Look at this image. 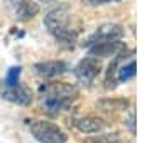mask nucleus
Listing matches in <instances>:
<instances>
[{"label": "nucleus", "mask_w": 152, "mask_h": 143, "mask_svg": "<svg viewBox=\"0 0 152 143\" xmlns=\"http://www.w3.org/2000/svg\"><path fill=\"white\" fill-rule=\"evenodd\" d=\"M76 79L85 86V88H91L96 77L100 76L102 72V62L98 57H93V56H86L85 59H81L73 69Z\"/></svg>", "instance_id": "obj_4"}, {"label": "nucleus", "mask_w": 152, "mask_h": 143, "mask_svg": "<svg viewBox=\"0 0 152 143\" xmlns=\"http://www.w3.org/2000/svg\"><path fill=\"white\" fill-rule=\"evenodd\" d=\"M4 5L10 17L15 19L17 22H29L41 10L36 2H29V0H4Z\"/></svg>", "instance_id": "obj_5"}, {"label": "nucleus", "mask_w": 152, "mask_h": 143, "mask_svg": "<svg viewBox=\"0 0 152 143\" xmlns=\"http://www.w3.org/2000/svg\"><path fill=\"white\" fill-rule=\"evenodd\" d=\"M129 101L124 98H107V99H100L96 103V106L102 111H122L125 108H129Z\"/></svg>", "instance_id": "obj_13"}, {"label": "nucleus", "mask_w": 152, "mask_h": 143, "mask_svg": "<svg viewBox=\"0 0 152 143\" xmlns=\"http://www.w3.org/2000/svg\"><path fill=\"white\" fill-rule=\"evenodd\" d=\"M44 27L59 44L75 46L78 40V30L71 25V12L68 7H56L44 15Z\"/></svg>", "instance_id": "obj_2"}, {"label": "nucleus", "mask_w": 152, "mask_h": 143, "mask_svg": "<svg viewBox=\"0 0 152 143\" xmlns=\"http://www.w3.org/2000/svg\"><path fill=\"white\" fill-rule=\"evenodd\" d=\"M137 76V62L135 59H130L129 62L125 61L117 69V81L118 83H129Z\"/></svg>", "instance_id": "obj_12"}, {"label": "nucleus", "mask_w": 152, "mask_h": 143, "mask_svg": "<svg viewBox=\"0 0 152 143\" xmlns=\"http://www.w3.org/2000/svg\"><path fill=\"white\" fill-rule=\"evenodd\" d=\"M88 5H107V4H117L122 0H85Z\"/></svg>", "instance_id": "obj_17"}, {"label": "nucleus", "mask_w": 152, "mask_h": 143, "mask_svg": "<svg viewBox=\"0 0 152 143\" xmlns=\"http://www.w3.org/2000/svg\"><path fill=\"white\" fill-rule=\"evenodd\" d=\"M0 99L9 101L12 105L19 106H29L32 103V94L26 86H22L20 83L15 86L7 84L4 79H0Z\"/></svg>", "instance_id": "obj_6"}, {"label": "nucleus", "mask_w": 152, "mask_h": 143, "mask_svg": "<svg viewBox=\"0 0 152 143\" xmlns=\"http://www.w3.org/2000/svg\"><path fill=\"white\" fill-rule=\"evenodd\" d=\"M127 49V44L120 40H108V42H100V44H95L91 47H88V56H93V57H113L118 52Z\"/></svg>", "instance_id": "obj_10"}, {"label": "nucleus", "mask_w": 152, "mask_h": 143, "mask_svg": "<svg viewBox=\"0 0 152 143\" xmlns=\"http://www.w3.org/2000/svg\"><path fill=\"white\" fill-rule=\"evenodd\" d=\"M129 52H134V51H130L127 47L125 51H122V52H118L117 56H113V59H112L108 69H107V76H105V88L107 89L117 88V84H118V81H117V69H118L120 62L127 59V54H129Z\"/></svg>", "instance_id": "obj_11"}, {"label": "nucleus", "mask_w": 152, "mask_h": 143, "mask_svg": "<svg viewBox=\"0 0 152 143\" xmlns=\"http://www.w3.org/2000/svg\"><path fill=\"white\" fill-rule=\"evenodd\" d=\"M34 71L41 77L54 79V77H61L68 74L71 71V66L66 61H44V62L34 64Z\"/></svg>", "instance_id": "obj_8"}, {"label": "nucleus", "mask_w": 152, "mask_h": 143, "mask_svg": "<svg viewBox=\"0 0 152 143\" xmlns=\"http://www.w3.org/2000/svg\"><path fill=\"white\" fill-rule=\"evenodd\" d=\"M124 27L118 25V24H102L100 27L88 35V39L83 42V47L88 49L95 44H100V42H108V40H120L124 37Z\"/></svg>", "instance_id": "obj_7"}, {"label": "nucleus", "mask_w": 152, "mask_h": 143, "mask_svg": "<svg viewBox=\"0 0 152 143\" xmlns=\"http://www.w3.org/2000/svg\"><path fill=\"white\" fill-rule=\"evenodd\" d=\"M86 143H120L118 133H108V135H103L102 133H96V136L88 138Z\"/></svg>", "instance_id": "obj_14"}, {"label": "nucleus", "mask_w": 152, "mask_h": 143, "mask_svg": "<svg viewBox=\"0 0 152 143\" xmlns=\"http://www.w3.org/2000/svg\"><path fill=\"white\" fill-rule=\"evenodd\" d=\"M41 2H54V0H41Z\"/></svg>", "instance_id": "obj_18"}, {"label": "nucleus", "mask_w": 152, "mask_h": 143, "mask_svg": "<svg viewBox=\"0 0 152 143\" xmlns=\"http://www.w3.org/2000/svg\"><path fill=\"white\" fill-rule=\"evenodd\" d=\"M127 123V128L130 130L132 135H135V111L130 110V113H129V120L125 121Z\"/></svg>", "instance_id": "obj_16"}, {"label": "nucleus", "mask_w": 152, "mask_h": 143, "mask_svg": "<svg viewBox=\"0 0 152 143\" xmlns=\"http://www.w3.org/2000/svg\"><path fill=\"white\" fill-rule=\"evenodd\" d=\"M39 96L44 110L58 115L76 101L78 88L68 83H42L39 86Z\"/></svg>", "instance_id": "obj_1"}, {"label": "nucleus", "mask_w": 152, "mask_h": 143, "mask_svg": "<svg viewBox=\"0 0 152 143\" xmlns=\"http://www.w3.org/2000/svg\"><path fill=\"white\" fill-rule=\"evenodd\" d=\"M71 125L83 135H96V133L105 131L107 121L100 116H76L71 120Z\"/></svg>", "instance_id": "obj_9"}, {"label": "nucleus", "mask_w": 152, "mask_h": 143, "mask_svg": "<svg viewBox=\"0 0 152 143\" xmlns=\"http://www.w3.org/2000/svg\"><path fill=\"white\" fill-rule=\"evenodd\" d=\"M20 74H22V67L20 66H14L7 71V76L4 77V81L10 86H15V84L20 83Z\"/></svg>", "instance_id": "obj_15"}, {"label": "nucleus", "mask_w": 152, "mask_h": 143, "mask_svg": "<svg viewBox=\"0 0 152 143\" xmlns=\"http://www.w3.org/2000/svg\"><path fill=\"white\" fill-rule=\"evenodd\" d=\"M29 133L39 143H68V135L56 123L48 120L29 121Z\"/></svg>", "instance_id": "obj_3"}]
</instances>
